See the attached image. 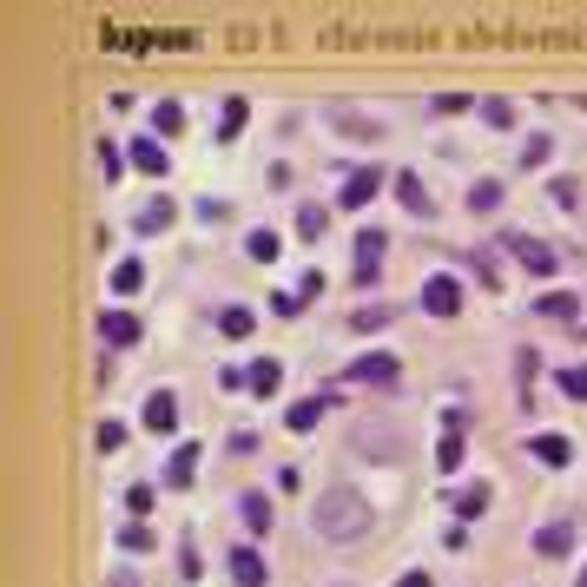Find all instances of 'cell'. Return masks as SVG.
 <instances>
[{"mask_svg": "<svg viewBox=\"0 0 587 587\" xmlns=\"http://www.w3.org/2000/svg\"><path fill=\"white\" fill-rule=\"evenodd\" d=\"M311 521H317L324 541H356V535H370V528H376V509H370L356 489H330V495L317 501Z\"/></svg>", "mask_w": 587, "mask_h": 587, "instance_id": "obj_1", "label": "cell"}, {"mask_svg": "<svg viewBox=\"0 0 587 587\" xmlns=\"http://www.w3.org/2000/svg\"><path fill=\"white\" fill-rule=\"evenodd\" d=\"M423 311H429V317H456V311H462V284L436 271L429 284H423Z\"/></svg>", "mask_w": 587, "mask_h": 587, "instance_id": "obj_2", "label": "cell"}, {"mask_svg": "<svg viewBox=\"0 0 587 587\" xmlns=\"http://www.w3.org/2000/svg\"><path fill=\"white\" fill-rule=\"evenodd\" d=\"M383 232H356V284H376V264H383Z\"/></svg>", "mask_w": 587, "mask_h": 587, "instance_id": "obj_3", "label": "cell"}, {"mask_svg": "<svg viewBox=\"0 0 587 587\" xmlns=\"http://www.w3.org/2000/svg\"><path fill=\"white\" fill-rule=\"evenodd\" d=\"M376 191H383V172H376V165H363V172H350V179H344V191H337V199L356 211V205H370Z\"/></svg>", "mask_w": 587, "mask_h": 587, "instance_id": "obj_4", "label": "cell"}, {"mask_svg": "<svg viewBox=\"0 0 587 587\" xmlns=\"http://www.w3.org/2000/svg\"><path fill=\"white\" fill-rule=\"evenodd\" d=\"M146 429L152 436H172L179 429V396H172V389H159V396L146 403Z\"/></svg>", "mask_w": 587, "mask_h": 587, "instance_id": "obj_5", "label": "cell"}, {"mask_svg": "<svg viewBox=\"0 0 587 587\" xmlns=\"http://www.w3.org/2000/svg\"><path fill=\"white\" fill-rule=\"evenodd\" d=\"M350 383H383L389 389V383H396V356H356L350 363Z\"/></svg>", "mask_w": 587, "mask_h": 587, "instance_id": "obj_6", "label": "cell"}, {"mask_svg": "<svg viewBox=\"0 0 587 587\" xmlns=\"http://www.w3.org/2000/svg\"><path fill=\"white\" fill-rule=\"evenodd\" d=\"M232 581L238 587H264V554L258 548H232Z\"/></svg>", "mask_w": 587, "mask_h": 587, "instance_id": "obj_7", "label": "cell"}, {"mask_svg": "<svg viewBox=\"0 0 587 587\" xmlns=\"http://www.w3.org/2000/svg\"><path fill=\"white\" fill-rule=\"evenodd\" d=\"M528 456H535L541 469H568L574 449H568V436H535V442H528Z\"/></svg>", "mask_w": 587, "mask_h": 587, "instance_id": "obj_8", "label": "cell"}, {"mask_svg": "<svg viewBox=\"0 0 587 587\" xmlns=\"http://www.w3.org/2000/svg\"><path fill=\"white\" fill-rule=\"evenodd\" d=\"M509 244H515V258L535 271V277H548V271H554V251H548V244H535V238H509Z\"/></svg>", "mask_w": 587, "mask_h": 587, "instance_id": "obj_9", "label": "cell"}, {"mask_svg": "<svg viewBox=\"0 0 587 587\" xmlns=\"http://www.w3.org/2000/svg\"><path fill=\"white\" fill-rule=\"evenodd\" d=\"M99 337H106V344H119V350H126V344H139V324H132L126 311H106V317H99Z\"/></svg>", "mask_w": 587, "mask_h": 587, "instance_id": "obj_10", "label": "cell"}, {"mask_svg": "<svg viewBox=\"0 0 587 587\" xmlns=\"http://www.w3.org/2000/svg\"><path fill=\"white\" fill-rule=\"evenodd\" d=\"M568 548H574V528L568 521H548L541 535H535V554H548V561H554V554H568Z\"/></svg>", "mask_w": 587, "mask_h": 587, "instance_id": "obj_11", "label": "cell"}, {"mask_svg": "<svg viewBox=\"0 0 587 587\" xmlns=\"http://www.w3.org/2000/svg\"><path fill=\"white\" fill-rule=\"evenodd\" d=\"M396 199H403V211H416V218L429 211V191H423V179H416V172H396Z\"/></svg>", "mask_w": 587, "mask_h": 587, "instance_id": "obj_12", "label": "cell"}, {"mask_svg": "<svg viewBox=\"0 0 587 587\" xmlns=\"http://www.w3.org/2000/svg\"><path fill=\"white\" fill-rule=\"evenodd\" d=\"M132 165H139L146 179H159V172H165V146H159V139H139V146H132Z\"/></svg>", "mask_w": 587, "mask_h": 587, "instance_id": "obj_13", "label": "cell"}, {"mask_svg": "<svg viewBox=\"0 0 587 587\" xmlns=\"http://www.w3.org/2000/svg\"><path fill=\"white\" fill-rule=\"evenodd\" d=\"M489 501H495V495H489V482H469V489L456 495V515H469V521H475V515H489Z\"/></svg>", "mask_w": 587, "mask_h": 587, "instance_id": "obj_14", "label": "cell"}, {"mask_svg": "<svg viewBox=\"0 0 587 587\" xmlns=\"http://www.w3.org/2000/svg\"><path fill=\"white\" fill-rule=\"evenodd\" d=\"M277 376H284V370H277L271 356H258V363H251V376H244V383H251V396H271V389H277Z\"/></svg>", "mask_w": 587, "mask_h": 587, "instance_id": "obj_15", "label": "cell"}, {"mask_svg": "<svg viewBox=\"0 0 587 587\" xmlns=\"http://www.w3.org/2000/svg\"><path fill=\"white\" fill-rule=\"evenodd\" d=\"M238 515H244L251 535H264V528H271V501H264V495H244V501H238Z\"/></svg>", "mask_w": 587, "mask_h": 587, "instance_id": "obj_16", "label": "cell"}, {"mask_svg": "<svg viewBox=\"0 0 587 587\" xmlns=\"http://www.w3.org/2000/svg\"><path fill=\"white\" fill-rule=\"evenodd\" d=\"M244 132V99H225L218 106V139H238Z\"/></svg>", "mask_w": 587, "mask_h": 587, "instance_id": "obj_17", "label": "cell"}, {"mask_svg": "<svg viewBox=\"0 0 587 587\" xmlns=\"http://www.w3.org/2000/svg\"><path fill=\"white\" fill-rule=\"evenodd\" d=\"M191 456H199V449H172V462H165V489H185L191 482Z\"/></svg>", "mask_w": 587, "mask_h": 587, "instance_id": "obj_18", "label": "cell"}, {"mask_svg": "<svg viewBox=\"0 0 587 587\" xmlns=\"http://www.w3.org/2000/svg\"><path fill=\"white\" fill-rule=\"evenodd\" d=\"M152 126H159L165 139H172V132H185V106H179V99H165L159 113H152Z\"/></svg>", "mask_w": 587, "mask_h": 587, "instance_id": "obj_19", "label": "cell"}, {"mask_svg": "<svg viewBox=\"0 0 587 587\" xmlns=\"http://www.w3.org/2000/svg\"><path fill=\"white\" fill-rule=\"evenodd\" d=\"M436 469H442V475H449V469H462V436H456V429L436 442Z\"/></svg>", "mask_w": 587, "mask_h": 587, "instance_id": "obj_20", "label": "cell"}, {"mask_svg": "<svg viewBox=\"0 0 587 587\" xmlns=\"http://www.w3.org/2000/svg\"><path fill=\"white\" fill-rule=\"evenodd\" d=\"M324 423V396H311V403H291V429H317Z\"/></svg>", "mask_w": 587, "mask_h": 587, "instance_id": "obj_21", "label": "cell"}, {"mask_svg": "<svg viewBox=\"0 0 587 587\" xmlns=\"http://www.w3.org/2000/svg\"><path fill=\"white\" fill-rule=\"evenodd\" d=\"M159 225H172V199H152L139 211V232H159Z\"/></svg>", "mask_w": 587, "mask_h": 587, "instance_id": "obj_22", "label": "cell"}, {"mask_svg": "<svg viewBox=\"0 0 587 587\" xmlns=\"http://www.w3.org/2000/svg\"><path fill=\"white\" fill-rule=\"evenodd\" d=\"M218 324H225V337H251V311H244V304H225Z\"/></svg>", "mask_w": 587, "mask_h": 587, "instance_id": "obj_23", "label": "cell"}, {"mask_svg": "<svg viewBox=\"0 0 587 587\" xmlns=\"http://www.w3.org/2000/svg\"><path fill=\"white\" fill-rule=\"evenodd\" d=\"M330 119H337L344 132H356V139H376V126L363 119V113H350V106H337V113H330Z\"/></svg>", "mask_w": 587, "mask_h": 587, "instance_id": "obj_24", "label": "cell"}, {"mask_svg": "<svg viewBox=\"0 0 587 587\" xmlns=\"http://www.w3.org/2000/svg\"><path fill=\"white\" fill-rule=\"evenodd\" d=\"M541 311H548L554 324H568V317H574V297H568V291H548V297H541Z\"/></svg>", "mask_w": 587, "mask_h": 587, "instance_id": "obj_25", "label": "cell"}, {"mask_svg": "<svg viewBox=\"0 0 587 587\" xmlns=\"http://www.w3.org/2000/svg\"><path fill=\"white\" fill-rule=\"evenodd\" d=\"M277 251H284V244H277V232H251V258H258V264H271Z\"/></svg>", "mask_w": 587, "mask_h": 587, "instance_id": "obj_26", "label": "cell"}, {"mask_svg": "<svg viewBox=\"0 0 587 587\" xmlns=\"http://www.w3.org/2000/svg\"><path fill=\"white\" fill-rule=\"evenodd\" d=\"M93 442H99L106 456H113V449H126V423H99V429H93Z\"/></svg>", "mask_w": 587, "mask_h": 587, "instance_id": "obj_27", "label": "cell"}, {"mask_svg": "<svg viewBox=\"0 0 587 587\" xmlns=\"http://www.w3.org/2000/svg\"><path fill=\"white\" fill-rule=\"evenodd\" d=\"M501 205V185H475L469 191V211H495Z\"/></svg>", "mask_w": 587, "mask_h": 587, "instance_id": "obj_28", "label": "cell"}, {"mask_svg": "<svg viewBox=\"0 0 587 587\" xmlns=\"http://www.w3.org/2000/svg\"><path fill=\"white\" fill-rule=\"evenodd\" d=\"M139 284H146V271H139V264H132V258H126V264H119V271H113V291H139Z\"/></svg>", "mask_w": 587, "mask_h": 587, "instance_id": "obj_29", "label": "cell"}, {"mask_svg": "<svg viewBox=\"0 0 587 587\" xmlns=\"http://www.w3.org/2000/svg\"><path fill=\"white\" fill-rule=\"evenodd\" d=\"M561 389H568L574 403H587V370H581V363H574V370H561Z\"/></svg>", "mask_w": 587, "mask_h": 587, "instance_id": "obj_30", "label": "cell"}, {"mask_svg": "<svg viewBox=\"0 0 587 587\" xmlns=\"http://www.w3.org/2000/svg\"><path fill=\"white\" fill-rule=\"evenodd\" d=\"M297 232L317 238V232H324V205H304V211H297Z\"/></svg>", "mask_w": 587, "mask_h": 587, "instance_id": "obj_31", "label": "cell"}, {"mask_svg": "<svg viewBox=\"0 0 587 587\" xmlns=\"http://www.w3.org/2000/svg\"><path fill=\"white\" fill-rule=\"evenodd\" d=\"M482 119H489V126H509V119H515V106H509V99H489V106H482Z\"/></svg>", "mask_w": 587, "mask_h": 587, "instance_id": "obj_32", "label": "cell"}, {"mask_svg": "<svg viewBox=\"0 0 587 587\" xmlns=\"http://www.w3.org/2000/svg\"><path fill=\"white\" fill-rule=\"evenodd\" d=\"M376 324H389V304H383V311H376V304H370V311H356V330H376Z\"/></svg>", "mask_w": 587, "mask_h": 587, "instance_id": "obj_33", "label": "cell"}, {"mask_svg": "<svg viewBox=\"0 0 587 587\" xmlns=\"http://www.w3.org/2000/svg\"><path fill=\"white\" fill-rule=\"evenodd\" d=\"M106 587H139V574H132V568H119V574L106 581Z\"/></svg>", "mask_w": 587, "mask_h": 587, "instance_id": "obj_34", "label": "cell"}, {"mask_svg": "<svg viewBox=\"0 0 587 587\" xmlns=\"http://www.w3.org/2000/svg\"><path fill=\"white\" fill-rule=\"evenodd\" d=\"M396 587H429V574H423V568H416V574H403Z\"/></svg>", "mask_w": 587, "mask_h": 587, "instance_id": "obj_35", "label": "cell"}, {"mask_svg": "<svg viewBox=\"0 0 587 587\" xmlns=\"http://www.w3.org/2000/svg\"><path fill=\"white\" fill-rule=\"evenodd\" d=\"M574 587H587V568H581V581H574Z\"/></svg>", "mask_w": 587, "mask_h": 587, "instance_id": "obj_36", "label": "cell"}]
</instances>
